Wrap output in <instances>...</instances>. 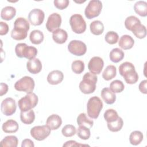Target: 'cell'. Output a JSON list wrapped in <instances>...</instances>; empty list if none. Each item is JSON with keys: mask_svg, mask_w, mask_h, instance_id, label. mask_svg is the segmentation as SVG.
Listing matches in <instances>:
<instances>
[{"mask_svg": "<svg viewBox=\"0 0 147 147\" xmlns=\"http://www.w3.org/2000/svg\"><path fill=\"white\" fill-rule=\"evenodd\" d=\"M77 123L79 126H84L91 128L94 124V121L92 119L87 118L85 113H80L77 118Z\"/></svg>", "mask_w": 147, "mask_h": 147, "instance_id": "obj_32", "label": "cell"}, {"mask_svg": "<svg viewBox=\"0 0 147 147\" xmlns=\"http://www.w3.org/2000/svg\"><path fill=\"white\" fill-rule=\"evenodd\" d=\"M28 71L33 74H37L39 73L42 69V64L40 60L37 58H34L29 60L26 63Z\"/></svg>", "mask_w": 147, "mask_h": 147, "instance_id": "obj_16", "label": "cell"}, {"mask_svg": "<svg viewBox=\"0 0 147 147\" xmlns=\"http://www.w3.org/2000/svg\"><path fill=\"white\" fill-rule=\"evenodd\" d=\"M134 9L136 13L141 17L147 16V3L145 1H139L136 2L134 6Z\"/></svg>", "mask_w": 147, "mask_h": 147, "instance_id": "obj_24", "label": "cell"}, {"mask_svg": "<svg viewBox=\"0 0 147 147\" xmlns=\"http://www.w3.org/2000/svg\"><path fill=\"white\" fill-rule=\"evenodd\" d=\"M100 95L105 103L108 105L113 104L116 100V95L115 93L107 87L102 89Z\"/></svg>", "mask_w": 147, "mask_h": 147, "instance_id": "obj_19", "label": "cell"}, {"mask_svg": "<svg viewBox=\"0 0 147 147\" xmlns=\"http://www.w3.org/2000/svg\"><path fill=\"white\" fill-rule=\"evenodd\" d=\"M61 23V16L57 13H53L48 17L46 23V28L49 32L53 33L56 30L59 29V28H60Z\"/></svg>", "mask_w": 147, "mask_h": 147, "instance_id": "obj_11", "label": "cell"}, {"mask_svg": "<svg viewBox=\"0 0 147 147\" xmlns=\"http://www.w3.org/2000/svg\"><path fill=\"white\" fill-rule=\"evenodd\" d=\"M146 84H147V80H144L141 82V83L139 84L138 88L139 90L143 94H147V91H146Z\"/></svg>", "mask_w": 147, "mask_h": 147, "instance_id": "obj_45", "label": "cell"}, {"mask_svg": "<svg viewBox=\"0 0 147 147\" xmlns=\"http://www.w3.org/2000/svg\"><path fill=\"white\" fill-rule=\"evenodd\" d=\"M61 118L57 114H53L49 116L46 121V125L51 130H56L61 125Z\"/></svg>", "mask_w": 147, "mask_h": 147, "instance_id": "obj_17", "label": "cell"}, {"mask_svg": "<svg viewBox=\"0 0 147 147\" xmlns=\"http://www.w3.org/2000/svg\"><path fill=\"white\" fill-rule=\"evenodd\" d=\"M22 147H34L33 142L30 139H25L22 141L21 144Z\"/></svg>", "mask_w": 147, "mask_h": 147, "instance_id": "obj_47", "label": "cell"}, {"mask_svg": "<svg viewBox=\"0 0 147 147\" xmlns=\"http://www.w3.org/2000/svg\"><path fill=\"white\" fill-rule=\"evenodd\" d=\"M140 23H141V21L137 17L134 16H130L126 18L125 21V26L127 30L131 31L134 25Z\"/></svg>", "mask_w": 147, "mask_h": 147, "instance_id": "obj_38", "label": "cell"}, {"mask_svg": "<svg viewBox=\"0 0 147 147\" xmlns=\"http://www.w3.org/2000/svg\"><path fill=\"white\" fill-rule=\"evenodd\" d=\"M77 135L82 140H88L91 135L90 128L84 126H79L77 130Z\"/></svg>", "mask_w": 147, "mask_h": 147, "instance_id": "obj_36", "label": "cell"}, {"mask_svg": "<svg viewBox=\"0 0 147 147\" xmlns=\"http://www.w3.org/2000/svg\"><path fill=\"white\" fill-rule=\"evenodd\" d=\"M69 24L72 31L77 34H82L86 30V23L82 15L75 14L69 18Z\"/></svg>", "mask_w": 147, "mask_h": 147, "instance_id": "obj_6", "label": "cell"}, {"mask_svg": "<svg viewBox=\"0 0 147 147\" xmlns=\"http://www.w3.org/2000/svg\"><path fill=\"white\" fill-rule=\"evenodd\" d=\"M142 140L143 134L140 131H134L130 134L129 141L131 145H137L141 142Z\"/></svg>", "mask_w": 147, "mask_h": 147, "instance_id": "obj_33", "label": "cell"}, {"mask_svg": "<svg viewBox=\"0 0 147 147\" xmlns=\"http://www.w3.org/2000/svg\"><path fill=\"white\" fill-rule=\"evenodd\" d=\"M8 91V86L4 83H1V91H0V95L2 96L7 93Z\"/></svg>", "mask_w": 147, "mask_h": 147, "instance_id": "obj_48", "label": "cell"}, {"mask_svg": "<svg viewBox=\"0 0 147 147\" xmlns=\"http://www.w3.org/2000/svg\"><path fill=\"white\" fill-rule=\"evenodd\" d=\"M127 84H133L136 83L138 80V75L135 69L129 70L125 72L122 76Z\"/></svg>", "mask_w": 147, "mask_h": 147, "instance_id": "obj_27", "label": "cell"}, {"mask_svg": "<svg viewBox=\"0 0 147 147\" xmlns=\"http://www.w3.org/2000/svg\"><path fill=\"white\" fill-rule=\"evenodd\" d=\"M102 9V3L99 0H91L86 6L84 14L87 18L90 20L98 17Z\"/></svg>", "mask_w": 147, "mask_h": 147, "instance_id": "obj_8", "label": "cell"}, {"mask_svg": "<svg viewBox=\"0 0 147 147\" xmlns=\"http://www.w3.org/2000/svg\"><path fill=\"white\" fill-rule=\"evenodd\" d=\"M71 68H72V71L74 73L76 74H80L84 69V62L81 60H75L72 63Z\"/></svg>", "mask_w": 147, "mask_h": 147, "instance_id": "obj_39", "label": "cell"}, {"mask_svg": "<svg viewBox=\"0 0 147 147\" xmlns=\"http://www.w3.org/2000/svg\"><path fill=\"white\" fill-rule=\"evenodd\" d=\"M64 79L63 72L59 70H53L49 73L47 76L48 82L52 85H56L60 83Z\"/></svg>", "mask_w": 147, "mask_h": 147, "instance_id": "obj_15", "label": "cell"}, {"mask_svg": "<svg viewBox=\"0 0 147 147\" xmlns=\"http://www.w3.org/2000/svg\"><path fill=\"white\" fill-rule=\"evenodd\" d=\"M124 56L125 54L123 51L118 48L113 49L110 51L109 55V57L111 61L114 63L119 62L123 59Z\"/></svg>", "mask_w": 147, "mask_h": 147, "instance_id": "obj_26", "label": "cell"}, {"mask_svg": "<svg viewBox=\"0 0 147 147\" xmlns=\"http://www.w3.org/2000/svg\"><path fill=\"white\" fill-rule=\"evenodd\" d=\"M68 50L74 55L81 56L84 55L87 51L86 45L79 40H72L68 45Z\"/></svg>", "mask_w": 147, "mask_h": 147, "instance_id": "obj_10", "label": "cell"}, {"mask_svg": "<svg viewBox=\"0 0 147 147\" xmlns=\"http://www.w3.org/2000/svg\"><path fill=\"white\" fill-rule=\"evenodd\" d=\"M9 32V26L4 22H0V35L3 36Z\"/></svg>", "mask_w": 147, "mask_h": 147, "instance_id": "obj_44", "label": "cell"}, {"mask_svg": "<svg viewBox=\"0 0 147 147\" xmlns=\"http://www.w3.org/2000/svg\"><path fill=\"white\" fill-rule=\"evenodd\" d=\"M98 80L97 76L91 73H86L82 80L79 83V89L85 94H90L94 92L96 89V84Z\"/></svg>", "mask_w": 147, "mask_h": 147, "instance_id": "obj_2", "label": "cell"}, {"mask_svg": "<svg viewBox=\"0 0 147 147\" xmlns=\"http://www.w3.org/2000/svg\"><path fill=\"white\" fill-rule=\"evenodd\" d=\"M38 103V96L33 92L27 94L18 101L21 111H25L35 107Z\"/></svg>", "mask_w": 147, "mask_h": 147, "instance_id": "obj_5", "label": "cell"}, {"mask_svg": "<svg viewBox=\"0 0 147 147\" xmlns=\"http://www.w3.org/2000/svg\"><path fill=\"white\" fill-rule=\"evenodd\" d=\"M90 29L92 34L98 36L101 34L103 32L104 25L101 21L95 20L90 24Z\"/></svg>", "mask_w": 147, "mask_h": 147, "instance_id": "obj_28", "label": "cell"}, {"mask_svg": "<svg viewBox=\"0 0 147 147\" xmlns=\"http://www.w3.org/2000/svg\"><path fill=\"white\" fill-rule=\"evenodd\" d=\"M45 14L39 9H34L31 10L28 15V20L30 24L34 26L40 25L44 21Z\"/></svg>", "mask_w": 147, "mask_h": 147, "instance_id": "obj_14", "label": "cell"}, {"mask_svg": "<svg viewBox=\"0 0 147 147\" xmlns=\"http://www.w3.org/2000/svg\"><path fill=\"white\" fill-rule=\"evenodd\" d=\"M123 125V121L121 117H118V118L113 122H108L107 123V127L109 130L113 132H117L121 130Z\"/></svg>", "mask_w": 147, "mask_h": 147, "instance_id": "obj_34", "label": "cell"}, {"mask_svg": "<svg viewBox=\"0 0 147 147\" xmlns=\"http://www.w3.org/2000/svg\"><path fill=\"white\" fill-rule=\"evenodd\" d=\"M52 38L56 43L62 44L67 41L68 34L64 29H58L53 32Z\"/></svg>", "mask_w": 147, "mask_h": 147, "instance_id": "obj_20", "label": "cell"}, {"mask_svg": "<svg viewBox=\"0 0 147 147\" xmlns=\"http://www.w3.org/2000/svg\"><path fill=\"white\" fill-rule=\"evenodd\" d=\"M30 25L27 20L23 17L17 18L14 22V28L11 32V37L16 40H22L27 37Z\"/></svg>", "mask_w": 147, "mask_h": 147, "instance_id": "obj_1", "label": "cell"}, {"mask_svg": "<svg viewBox=\"0 0 147 147\" xmlns=\"http://www.w3.org/2000/svg\"><path fill=\"white\" fill-rule=\"evenodd\" d=\"M15 52L20 58L25 57L29 60L34 59L37 54V49L32 46H28L25 43H18L15 48Z\"/></svg>", "mask_w": 147, "mask_h": 147, "instance_id": "obj_4", "label": "cell"}, {"mask_svg": "<svg viewBox=\"0 0 147 147\" xmlns=\"http://www.w3.org/2000/svg\"><path fill=\"white\" fill-rule=\"evenodd\" d=\"M18 140L15 136H6L0 143L1 146H9V147H17L18 145Z\"/></svg>", "mask_w": 147, "mask_h": 147, "instance_id": "obj_30", "label": "cell"}, {"mask_svg": "<svg viewBox=\"0 0 147 147\" xmlns=\"http://www.w3.org/2000/svg\"><path fill=\"white\" fill-rule=\"evenodd\" d=\"M16 101L11 98H6L1 103V111L6 116L13 115L16 112Z\"/></svg>", "mask_w": 147, "mask_h": 147, "instance_id": "obj_12", "label": "cell"}, {"mask_svg": "<svg viewBox=\"0 0 147 147\" xmlns=\"http://www.w3.org/2000/svg\"><path fill=\"white\" fill-rule=\"evenodd\" d=\"M51 129L47 125L36 126L30 130L31 136L37 141H42L51 134Z\"/></svg>", "mask_w": 147, "mask_h": 147, "instance_id": "obj_9", "label": "cell"}, {"mask_svg": "<svg viewBox=\"0 0 147 147\" xmlns=\"http://www.w3.org/2000/svg\"><path fill=\"white\" fill-rule=\"evenodd\" d=\"M134 44V39L129 35L125 34L121 37L118 41L119 47L124 50L131 49Z\"/></svg>", "mask_w": 147, "mask_h": 147, "instance_id": "obj_18", "label": "cell"}, {"mask_svg": "<svg viewBox=\"0 0 147 147\" xmlns=\"http://www.w3.org/2000/svg\"><path fill=\"white\" fill-rule=\"evenodd\" d=\"M76 131V127L72 125H66L61 130L62 134L66 137H70L74 136Z\"/></svg>", "mask_w": 147, "mask_h": 147, "instance_id": "obj_41", "label": "cell"}, {"mask_svg": "<svg viewBox=\"0 0 147 147\" xmlns=\"http://www.w3.org/2000/svg\"><path fill=\"white\" fill-rule=\"evenodd\" d=\"M104 66V61L103 59L98 56H94L92 57L88 64V68L91 73L97 75L99 74Z\"/></svg>", "mask_w": 147, "mask_h": 147, "instance_id": "obj_13", "label": "cell"}, {"mask_svg": "<svg viewBox=\"0 0 147 147\" xmlns=\"http://www.w3.org/2000/svg\"><path fill=\"white\" fill-rule=\"evenodd\" d=\"M89 146V145L78 144L77 142H76L75 141H73V140L68 141H67V142L63 145V146Z\"/></svg>", "mask_w": 147, "mask_h": 147, "instance_id": "obj_46", "label": "cell"}, {"mask_svg": "<svg viewBox=\"0 0 147 147\" xmlns=\"http://www.w3.org/2000/svg\"><path fill=\"white\" fill-rule=\"evenodd\" d=\"M34 81L30 76H25L17 80L14 84V88L18 91L31 93L34 88Z\"/></svg>", "mask_w": 147, "mask_h": 147, "instance_id": "obj_7", "label": "cell"}, {"mask_svg": "<svg viewBox=\"0 0 147 147\" xmlns=\"http://www.w3.org/2000/svg\"><path fill=\"white\" fill-rule=\"evenodd\" d=\"M125 88L124 84L119 80H115L111 82L110 84V89L114 93L121 92Z\"/></svg>", "mask_w": 147, "mask_h": 147, "instance_id": "obj_35", "label": "cell"}, {"mask_svg": "<svg viewBox=\"0 0 147 147\" xmlns=\"http://www.w3.org/2000/svg\"><path fill=\"white\" fill-rule=\"evenodd\" d=\"M29 39L32 43L37 45L40 44L44 40V34L39 30H34L30 33Z\"/></svg>", "mask_w": 147, "mask_h": 147, "instance_id": "obj_29", "label": "cell"}, {"mask_svg": "<svg viewBox=\"0 0 147 147\" xmlns=\"http://www.w3.org/2000/svg\"><path fill=\"white\" fill-rule=\"evenodd\" d=\"M102 108L103 103L99 97L94 96L88 99L87 104V111L90 118L96 119Z\"/></svg>", "mask_w": 147, "mask_h": 147, "instance_id": "obj_3", "label": "cell"}, {"mask_svg": "<svg viewBox=\"0 0 147 147\" xmlns=\"http://www.w3.org/2000/svg\"><path fill=\"white\" fill-rule=\"evenodd\" d=\"M131 31L136 36V37L140 39L145 38L146 36V28L141 23L134 25L131 29Z\"/></svg>", "mask_w": 147, "mask_h": 147, "instance_id": "obj_25", "label": "cell"}, {"mask_svg": "<svg viewBox=\"0 0 147 147\" xmlns=\"http://www.w3.org/2000/svg\"><path fill=\"white\" fill-rule=\"evenodd\" d=\"M2 128L5 133H13L17 131L19 126L16 121L13 119H9L3 123Z\"/></svg>", "mask_w": 147, "mask_h": 147, "instance_id": "obj_21", "label": "cell"}, {"mask_svg": "<svg viewBox=\"0 0 147 147\" xmlns=\"http://www.w3.org/2000/svg\"><path fill=\"white\" fill-rule=\"evenodd\" d=\"M20 119L21 122L25 124L30 125L32 123L35 119L34 111L30 109L25 111H21Z\"/></svg>", "mask_w": 147, "mask_h": 147, "instance_id": "obj_22", "label": "cell"}, {"mask_svg": "<svg viewBox=\"0 0 147 147\" xmlns=\"http://www.w3.org/2000/svg\"><path fill=\"white\" fill-rule=\"evenodd\" d=\"M53 3L57 9L63 10L68 7L69 2L68 0H55Z\"/></svg>", "mask_w": 147, "mask_h": 147, "instance_id": "obj_43", "label": "cell"}, {"mask_svg": "<svg viewBox=\"0 0 147 147\" xmlns=\"http://www.w3.org/2000/svg\"><path fill=\"white\" fill-rule=\"evenodd\" d=\"M133 69H135V67L134 66V65L130 62L128 61H126L124 62L123 63H122L119 67V72L120 74V75L122 76L123 75V74L126 72L127 71Z\"/></svg>", "mask_w": 147, "mask_h": 147, "instance_id": "obj_42", "label": "cell"}, {"mask_svg": "<svg viewBox=\"0 0 147 147\" xmlns=\"http://www.w3.org/2000/svg\"><path fill=\"white\" fill-rule=\"evenodd\" d=\"M119 116L117 112L112 109H107L104 113V118L108 122H113L118 118Z\"/></svg>", "mask_w": 147, "mask_h": 147, "instance_id": "obj_37", "label": "cell"}, {"mask_svg": "<svg viewBox=\"0 0 147 147\" xmlns=\"http://www.w3.org/2000/svg\"><path fill=\"white\" fill-rule=\"evenodd\" d=\"M117 75L116 67L113 65H108L102 74L103 78L106 80H110L113 79Z\"/></svg>", "mask_w": 147, "mask_h": 147, "instance_id": "obj_31", "label": "cell"}, {"mask_svg": "<svg viewBox=\"0 0 147 147\" xmlns=\"http://www.w3.org/2000/svg\"><path fill=\"white\" fill-rule=\"evenodd\" d=\"M119 38L118 34L114 31L108 32L105 37V41L110 44H114L117 42Z\"/></svg>", "mask_w": 147, "mask_h": 147, "instance_id": "obj_40", "label": "cell"}, {"mask_svg": "<svg viewBox=\"0 0 147 147\" xmlns=\"http://www.w3.org/2000/svg\"><path fill=\"white\" fill-rule=\"evenodd\" d=\"M16 14V10L12 6H6L3 7L1 12V18L6 21L13 19Z\"/></svg>", "mask_w": 147, "mask_h": 147, "instance_id": "obj_23", "label": "cell"}]
</instances>
